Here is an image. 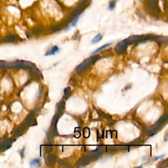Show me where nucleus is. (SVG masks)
I'll return each instance as SVG.
<instances>
[{
	"label": "nucleus",
	"mask_w": 168,
	"mask_h": 168,
	"mask_svg": "<svg viewBox=\"0 0 168 168\" xmlns=\"http://www.w3.org/2000/svg\"><path fill=\"white\" fill-rule=\"evenodd\" d=\"M158 0H148L146 3V9L152 14H158L160 9L158 7Z\"/></svg>",
	"instance_id": "obj_1"
},
{
	"label": "nucleus",
	"mask_w": 168,
	"mask_h": 168,
	"mask_svg": "<svg viewBox=\"0 0 168 168\" xmlns=\"http://www.w3.org/2000/svg\"><path fill=\"white\" fill-rule=\"evenodd\" d=\"M60 51V49H59V48L57 46H54L52 48H51V49L49 51H48V52H47V53L45 54V56H49V55H55L57 53H58L59 51Z\"/></svg>",
	"instance_id": "obj_2"
},
{
	"label": "nucleus",
	"mask_w": 168,
	"mask_h": 168,
	"mask_svg": "<svg viewBox=\"0 0 168 168\" xmlns=\"http://www.w3.org/2000/svg\"><path fill=\"white\" fill-rule=\"evenodd\" d=\"M102 38H103V37H102L101 34H100V33H98V34L93 39L91 42H92L93 43H97L102 40Z\"/></svg>",
	"instance_id": "obj_3"
},
{
	"label": "nucleus",
	"mask_w": 168,
	"mask_h": 168,
	"mask_svg": "<svg viewBox=\"0 0 168 168\" xmlns=\"http://www.w3.org/2000/svg\"><path fill=\"white\" fill-rule=\"evenodd\" d=\"M30 164V166H40V160H38V159H33V160H31Z\"/></svg>",
	"instance_id": "obj_4"
},
{
	"label": "nucleus",
	"mask_w": 168,
	"mask_h": 168,
	"mask_svg": "<svg viewBox=\"0 0 168 168\" xmlns=\"http://www.w3.org/2000/svg\"><path fill=\"white\" fill-rule=\"evenodd\" d=\"M116 7V2L114 0H112L111 2H109V5H108V8L109 10L110 11H112L114 9V8Z\"/></svg>",
	"instance_id": "obj_5"
},
{
	"label": "nucleus",
	"mask_w": 168,
	"mask_h": 168,
	"mask_svg": "<svg viewBox=\"0 0 168 168\" xmlns=\"http://www.w3.org/2000/svg\"><path fill=\"white\" fill-rule=\"evenodd\" d=\"M110 45H112V43H106V44H105V45H103V46H101V47H100L98 48V49H97V50H95V51L93 52V53H96L98 52V51H101V50H103V49H105V48H106V47H107L110 46Z\"/></svg>",
	"instance_id": "obj_6"
},
{
	"label": "nucleus",
	"mask_w": 168,
	"mask_h": 168,
	"mask_svg": "<svg viewBox=\"0 0 168 168\" xmlns=\"http://www.w3.org/2000/svg\"><path fill=\"white\" fill-rule=\"evenodd\" d=\"M87 2H88V0H81V5H84V4H85V3Z\"/></svg>",
	"instance_id": "obj_7"
}]
</instances>
